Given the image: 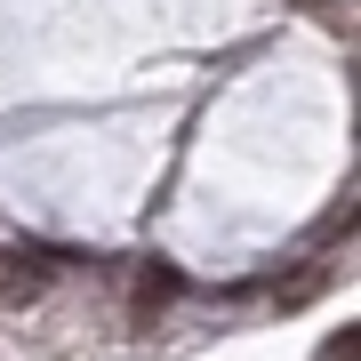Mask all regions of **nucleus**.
<instances>
[{
	"mask_svg": "<svg viewBox=\"0 0 361 361\" xmlns=\"http://www.w3.org/2000/svg\"><path fill=\"white\" fill-rule=\"evenodd\" d=\"M0 297H8V305H25V297H40V273H8V281H0Z\"/></svg>",
	"mask_w": 361,
	"mask_h": 361,
	"instance_id": "nucleus-2",
	"label": "nucleus"
},
{
	"mask_svg": "<svg viewBox=\"0 0 361 361\" xmlns=\"http://www.w3.org/2000/svg\"><path fill=\"white\" fill-rule=\"evenodd\" d=\"M137 297H145V305H153V297H177V273H169V265H153V273L137 281Z\"/></svg>",
	"mask_w": 361,
	"mask_h": 361,
	"instance_id": "nucleus-1",
	"label": "nucleus"
}]
</instances>
